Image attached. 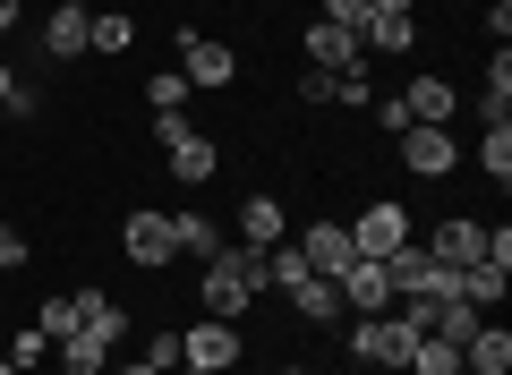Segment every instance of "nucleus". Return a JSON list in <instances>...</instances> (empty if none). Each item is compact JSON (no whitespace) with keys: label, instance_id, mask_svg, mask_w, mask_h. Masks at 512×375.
I'll return each mask as SVG.
<instances>
[{"label":"nucleus","instance_id":"obj_7","mask_svg":"<svg viewBox=\"0 0 512 375\" xmlns=\"http://www.w3.org/2000/svg\"><path fill=\"white\" fill-rule=\"evenodd\" d=\"M342 231H350V248H359V256H393V248H410V214H402V205H367V214L342 222Z\"/></svg>","mask_w":512,"mask_h":375},{"label":"nucleus","instance_id":"obj_13","mask_svg":"<svg viewBox=\"0 0 512 375\" xmlns=\"http://www.w3.org/2000/svg\"><path fill=\"white\" fill-rule=\"evenodd\" d=\"M163 154H171V179H180V188H197V179H214V171H222V145H214V137H197V128H188L180 145H163Z\"/></svg>","mask_w":512,"mask_h":375},{"label":"nucleus","instance_id":"obj_27","mask_svg":"<svg viewBox=\"0 0 512 375\" xmlns=\"http://www.w3.org/2000/svg\"><path fill=\"white\" fill-rule=\"evenodd\" d=\"M146 103H154V111H180V103H188V77H180V69H163V77L146 86Z\"/></svg>","mask_w":512,"mask_h":375},{"label":"nucleus","instance_id":"obj_28","mask_svg":"<svg viewBox=\"0 0 512 375\" xmlns=\"http://www.w3.org/2000/svg\"><path fill=\"white\" fill-rule=\"evenodd\" d=\"M26 265V231H18V222H0V273H18Z\"/></svg>","mask_w":512,"mask_h":375},{"label":"nucleus","instance_id":"obj_18","mask_svg":"<svg viewBox=\"0 0 512 375\" xmlns=\"http://www.w3.org/2000/svg\"><path fill=\"white\" fill-rule=\"evenodd\" d=\"M43 52H52V60L86 52V9H52V18H43Z\"/></svg>","mask_w":512,"mask_h":375},{"label":"nucleus","instance_id":"obj_22","mask_svg":"<svg viewBox=\"0 0 512 375\" xmlns=\"http://www.w3.org/2000/svg\"><path fill=\"white\" fill-rule=\"evenodd\" d=\"M171 239H180V256H214L222 248V231L205 214H171Z\"/></svg>","mask_w":512,"mask_h":375},{"label":"nucleus","instance_id":"obj_35","mask_svg":"<svg viewBox=\"0 0 512 375\" xmlns=\"http://www.w3.org/2000/svg\"><path fill=\"white\" fill-rule=\"evenodd\" d=\"M0 375H26V367H9V350H0Z\"/></svg>","mask_w":512,"mask_h":375},{"label":"nucleus","instance_id":"obj_14","mask_svg":"<svg viewBox=\"0 0 512 375\" xmlns=\"http://www.w3.org/2000/svg\"><path fill=\"white\" fill-rule=\"evenodd\" d=\"M52 358H60V375H103V367H111V341L77 324V333H60V341H52Z\"/></svg>","mask_w":512,"mask_h":375},{"label":"nucleus","instance_id":"obj_25","mask_svg":"<svg viewBox=\"0 0 512 375\" xmlns=\"http://www.w3.org/2000/svg\"><path fill=\"white\" fill-rule=\"evenodd\" d=\"M43 358H52V333H43V324H26V333H18V350H9V367H26V375H35Z\"/></svg>","mask_w":512,"mask_h":375},{"label":"nucleus","instance_id":"obj_21","mask_svg":"<svg viewBox=\"0 0 512 375\" xmlns=\"http://www.w3.org/2000/svg\"><path fill=\"white\" fill-rule=\"evenodd\" d=\"M478 162H487V179H495V188L512 179V120H487V137H478Z\"/></svg>","mask_w":512,"mask_h":375},{"label":"nucleus","instance_id":"obj_24","mask_svg":"<svg viewBox=\"0 0 512 375\" xmlns=\"http://www.w3.org/2000/svg\"><path fill=\"white\" fill-rule=\"evenodd\" d=\"M410 35H419L410 18H367V26H359V43H367V52H410Z\"/></svg>","mask_w":512,"mask_h":375},{"label":"nucleus","instance_id":"obj_19","mask_svg":"<svg viewBox=\"0 0 512 375\" xmlns=\"http://www.w3.org/2000/svg\"><path fill=\"white\" fill-rule=\"evenodd\" d=\"M291 307H299V316H308V324H342V290H333L325 273H308V282L291 290Z\"/></svg>","mask_w":512,"mask_h":375},{"label":"nucleus","instance_id":"obj_12","mask_svg":"<svg viewBox=\"0 0 512 375\" xmlns=\"http://www.w3.org/2000/svg\"><path fill=\"white\" fill-rule=\"evenodd\" d=\"M461 367H470V375H512V333L487 316L470 341H461Z\"/></svg>","mask_w":512,"mask_h":375},{"label":"nucleus","instance_id":"obj_29","mask_svg":"<svg viewBox=\"0 0 512 375\" xmlns=\"http://www.w3.org/2000/svg\"><path fill=\"white\" fill-rule=\"evenodd\" d=\"M325 26H350V35H359V26H367V0H325Z\"/></svg>","mask_w":512,"mask_h":375},{"label":"nucleus","instance_id":"obj_32","mask_svg":"<svg viewBox=\"0 0 512 375\" xmlns=\"http://www.w3.org/2000/svg\"><path fill=\"white\" fill-rule=\"evenodd\" d=\"M103 375H163V367H146V358H111Z\"/></svg>","mask_w":512,"mask_h":375},{"label":"nucleus","instance_id":"obj_8","mask_svg":"<svg viewBox=\"0 0 512 375\" xmlns=\"http://www.w3.org/2000/svg\"><path fill=\"white\" fill-rule=\"evenodd\" d=\"M120 248H128V265H171V256H180V239H171V214H128L120 222Z\"/></svg>","mask_w":512,"mask_h":375},{"label":"nucleus","instance_id":"obj_37","mask_svg":"<svg viewBox=\"0 0 512 375\" xmlns=\"http://www.w3.org/2000/svg\"><path fill=\"white\" fill-rule=\"evenodd\" d=\"M299 375H316V367H299Z\"/></svg>","mask_w":512,"mask_h":375},{"label":"nucleus","instance_id":"obj_34","mask_svg":"<svg viewBox=\"0 0 512 375\" xmlns=\"http://www.w3.org/2000/svg\"><path fill=\"white\" fill-rule=\"evenodd\" d=\"M9 86H18V77H9V60H0V103H9Z\"/></svg>","mask_w":512,"mask_h":375},{"label":"nucleus","instance_id":"obj_3","mask_svg":"<svg viewBox=\"0 0 512 375\" xmlns=\"http://www.w3.org/2000/svg\"><path fill=\"white\" fill-rule=\"evenodd\" d=\"M180 367L188 375H231L239 367V333H231V324H188V333H180Z\"/></svg>","mask_w":512,"mask_h":375},{"label":"nucleus","instance_id":"obj_10","mask_svg":"<svg viewBox=\"0 0 512 375\" xmlns=\"http://www.w3.org/2000/svg\"><path fill=\"white\" fill-rule=\"evenodd\" d=\"M299 256H308V273H325V282H333V273H342L359 248H350L342 222H308V231H299Z\"/></svg>","mask_w":512,"mask_h":375},{"label":"nucleus","instance_id":"obj_20","mask_svg":"<svg viewBox=\"0 0 512 375\" xmlns=\"http://www.w3.org/2000/svg\"><path fill=\"white\" fill-rule=\"evenodd\" d=\"M128 43H137V26H128L120 9H94L86 18V52H128Z\"/></svg>","mask_w":512,"mask_h":375},{"label":"nucleus","instance_id":"obj_36","mask_svg":"<svg viewBox=\"0 0 512 375\" xmlns=\"http://www.w3.org/2000/svg\"><path fill=\"white\" fill-rule=\"evenodd\" d=\"M60 9H94V0H60Z\"/></svg>","mask_w":512,"mask_h":375},{"label":"nucleus","instance_id":"obj_38","mask_svg":"<svg viewBox=\"0 0 512 375\" xmlns=\"http://www.w3.org/2000/svg\"><path fill=\"white\" fill-rule=\"evenodd\" d=\"M461 375H470V367H461Z\"/></svg>","mask_w":512,"mask_h":375},{"label":"nucleus","instance_id":"obj_9","mask_svg":"<svg viewBox=\"0 0 512 375\" xmlns=\"http://www.w3.org/2000/svg\"><path fill=\"white\" fill-rule=\"evenodd\" d=\"M402 162H410L419 179H444V171L461 162V145H453V128H427V120H410V128H402Z\"/></svg>","mask_w":512,"mask_h":375},{"label":"nucleus","instance_id":"obj_31","mask_svg":"<svg viewBox=\"0 0 512 375\" xmlns=\"http://www.w3.org/2000/svg\"><path fill=\"white\" fill-rule=\"evenodd\" d=\"M26 26V0H0V35H18Z\"/></svg>","mask_w":512,"mask_h":375},{"label":"nucleus","instance_id":"obj_11","mask_svg":"<svg viewBox=\"0 0 512 375\" xmlns=\"http://www.w3.org/2000/svg\"><path fill=\"white\" fill-rule=\"evenodd\" d=\"M384 265V282H393V299H427L436 290V256L427 248H393V256H376Z\"/></svg>","mask_w":512,"mask_h":375},{"label":"nucleus","instance_id":"obj_17","mask_svg":"<svg viewBox=\"0 0 512 375\" xmlns=\"http://www.w3.org/2000/svg\"><path fill=\"white\" fill-rule=\"evenodd\" d=\"M239 239H248V248H282V205L274 197H248V205H239Z\"/></svg>","mask_w":512,"mask_h":375},{"label":"nucleus","instance_id":"obj_4","mask_svg":"<svg viewBox=\"0 0 512 375\" xmlns=\"http://www.w3.org/2000/svg\"><path fill=\"white\" fill-rule=\"evenodd\" d=\"M333 290H342V316H384V307H393V282H384L376 256H350V265L333 273Z\"/></svg>","mask_w":512,"mask_h":375},{"label":"nucleus","instance_id":"obj_2","mask_svg":"<svg viewBox=\"0 0 512 375\" xmlns=\"http://www.w3.org/2000/svg\"><path fill=\"white\" fill-rule=\"evenodd\" d=\"M350 350L367 358V367H410V350H419V316H393V307H384V316H359L350 324Z\"/></svg>","mask_w":512,"mask_h":375},{"label":"nucleus","instance_id":"obj_5","mask_svg":"<svg viewBox=\"0 0 512 375\" xmlns=\"http://www.w3.org/2000/svg\"><path fill=\"white\" fill-rule=\"evenodd\" d=\"M299 52H308V69H325V77H350V69L367 60V43L350 35V26H325V18H316L308 35H299Z\"/></svg>","mask_w":512,"mask_h":375},{"label":"nucleus","instance_id":"obj_30","mask_svg":"<svg viewBox=\"0 0 512 375\" xmlns=\"http://www.w3.org/2000/svg\"><path fill=\"white\" fill-rule=\"evenodd\" d=\"M146 367H163V375L180 367V333H154V341H146Z\"/></svg>","mask_w":512,"mask_h":375},{"label":"nucleus","instance_id":"obj_23","mask_svg":"<svg viewBox=\"0 0 512 375\" xmlns=\"http://www.w3.org/2000/svg\"><path fill=\"white\" fill-rule=\"evenodd\" d=\"M410 375H461V350L436 333H419V350H410Z\"/></svg>","mask_w":512,"mask_h":375},{"label":"nucleus","instance_id":"obj_16","mask_svg":"<svg viewBox=\"0 0 512 375\" xmlns=\"http://www.w3.org/2000/svg\"><path fill=\"white\" fill-rule=\"evenodd\" d=\"M402 111H410V120H427V128H444V120H453V77H410Z\"/></svg>","mask_w":512,"mask_h":375},{"label":"nucleus","instance_id":"obj_33","mask_svg":"<svg viewBox=\"0 0 512 375\" xmlns=\"http://www.w3.org/2000/svg\"><path fill=\"white\" fill-rule=\"evenodd\" d=\"M367 18H410V0H367Z\"/></svg>","mask_w":512,"mask_h":375},{"label":"nucleus","instance_id":"obj_15","mask_svg":"<svg viewBox=\"0 0 512 375\" xmlns=\"http://www.w3.org/2000/svg\"><path fill=\"white\" fill-rule=\"evenodd\" d=\"M77 299V324H86V333H103L111 350H120V333H128V307L111 299V290H69Z\"/></svg>","mask_w":512,"mask_h":375},{"label":"nucleus","instance_id":"obj_1","mask_svg":"<svg viewBox=\"0 0 512 375\" xmlns=\"http://www.w3.org/2000/svg\"><path fill=\"white\" fill-rule=\"evenodd\" d=\"M256 290H265V248H214L205 256V316H222V324H239L256 307Z\"/></svg>","mask_w":512,"mask_h":375},{"label":"nucleus","instance_id":"obj_6","mask_svg":"<svg viewBox=\"0 0 512 375\" xmlns=\"http://www.w3.org/2000/svg\"><path fill=\"white\" fill-rule=\"evenodd\" d=\"M171 43H180V77H188V86H231V77H239V52H222V43H205L197 26H180Z\"/></svg>","mask_w":512,"mask_h":375},{"label":"nucleus","instance_id":"obj_26","mask_svg":"<svg viewBox=\"0 0 512 375\" xmlns=\"http://www.w3.org/2000/svg\"><path fill=\"white\" fill-rule=\"evenodd\" d=\"M35 324H43L52 341H60V333H77V299H69V290H60V299H43V307H35Z\"/></svg>","mask_w":512,"mask_h":375}]
</instances>
